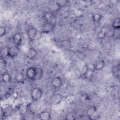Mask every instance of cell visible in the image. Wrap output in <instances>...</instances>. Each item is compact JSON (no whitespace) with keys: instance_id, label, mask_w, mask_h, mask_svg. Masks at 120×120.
<instances>
[{"instance_id":"7a4b0ae2","label":"cell","mask_w":120,"mask_h":120,"mask_svg":"<svg viewBox=\"0 0 120 120\" xmlns=\"http://www.w3.org/2000/svg\"><path fill=\"white\" fill-rule=\"evenodd\" d=\"M55 28L53 22H45L42 26L41 30L44 33H49L52 32Z\"/></svg>"},{"instance_id":"e0dca14e","label":"cell","mask_w":120,"mask_h":120,"mask_svg":"<svg viewBox=\"0 0 120 120\" xmlns=\"http://www.w3.org/2000/svg\"><path fill=\"white\" fill-rule=\"evenodd\" d=\"M43 70L42 69L39 68H36V75L35 80H40L43 75Z\"/></svg>"},{"instance_id":"2e32d148","label":"cell","mask_w":120,"mask_h":120,"mask_svg":"<svg viewBox=\"0 0 120 120\" xmlns=\"http://www.w3.org/2000/svg\"><path fill=\"white\" fill-rule=\"evenodd\" d=\"M120 65H116L113 66L112 68V72L113 74V75L115 76L117 78H119L120 76Z\"/></svg>"},{"instance_id":"7c38bea8","label":"cell","mask_w":120,"mask_h":120,"mask_svg":"<svg viewBox=\"0 0 120 120\" xmlns=\"http://www.w3.org/2000/svg\"><path fill=\"white\" fill-rule=\"evenodd\" d=\"M62 97L59 94L53 95L51 98V102L54 105H58L60 104L62 100Z\"/></svg>"},{"instance_id":"277c9868","label":"cell","mask_w":120,"mask_h":120,"mask_svg":"<svg viewBox=\"0 0 120 120\" xmlns=\"http://www.w3.org/2000/svg\"><path fill=\"white\" fill-rule=\"evenodd\" d=\"M38 33V30L34 27H31L27 31V38L30 41H33Z\"/></svg>"},{"instance_id":"44dd1931","label":"cell","mask_w":120,"mask_h":120,"mask_svg":"<svg viewBox=\"0 0 120 120\" xmlns=\"http://www.w3.org/2000/svg\"><path fill=\"white\" fill-rule=\"evenodd\" d=\"M101 18H102V15L98 13L94 14L92 15V20L95 22H99L101 19Z\"/></svg>"},{"instance_id":"ac0fdd59","label":"cell","mask_w":120,"mask_h":120,"mask_svg":"<svg viewBox=\"0 0 120 120\" xmlns=\"http://www.w3.org/2000/svg\"><path fill=\"white\" fill-rule=\"evenodd\" d=\"M15 80L18 83H23L24 80V77L22 73L17 74L15 77Z\"/></svg>"},{"instance_id":"52a82bcc","label":"cell","mask_w":120,"mask_h":120,"mask_svg":"<svg viewBox=\"0 0 120 120\" xmlns=\"http://www.w3.org/2000/svg\"><path fill=\"white\" fill-rule=\"evenodd\" d=\"M13 41L15 46L19 47L22 42V36L20 33H16L13 37Z\"/></svg>"},{"instance_id":"5bb4252c","label":"cell","mask_w":120,"mask_h":120,"mask_svg":"<svg viewBox=\"0 0 120 120\" xmlns=\"http://www.w3.org/2000/svg\"><path fill=\"white\" fill-rule=\"evenodd\" d=\"M1 80L5 83L10 82L11 81V76L8 72H4L1 74Z\"/></svg>"},{"instance_id":"d6986e66","label":"cell","mask_w":120,"mask_h":120,"mask_svg":"<svg viewBox=\"0 0 120 120\" xmlns=\"http://www.w3.org/2000/svg\"><path fill=\"white\" fill-rule=\"evenodd\" d=\"M112 27L114 30H119L120 28V19L117 18L114 19L112 24Z\"/></svg>"},{"instance_id":"cb8c5ba5","label":"cell","mask_w":120,"mask_h":120,"mask_svg":"<svg viewBox=\"0 0 120 120\" xmlns=\"http://www.w3.org/2000/svg\"><path fill=\"white\" fill-rule=\"evenodd\" d=\"M88 70V66H87V64H85L84 66L82 68L81 71V75H82L83 76L85 75V74L86 73V72H87Z\"/></svg>"},{"instance_id":"4fadbf2b","label":"cell","mask_w":120,"mask_h":120,"mask_svg":"<svg viewBox=\"0 0 120 120\" xmlns=\"http://www.w3.org/2000/svg\"><path fill=\"white\" fill-rule=\"evenodd\" d=\"M44 17L45 22H52V20L54 19V16L52 11L49 10L45 12L44 15Z\"/></svg>"},{"instance_id":"ffe728a7","label":"cell","mask_w":120,"mask_h":120,"mask_svg":"<svg viewBox=\"0 0 120 120\" xmlns=\"http://www.w3.org/2000/svg\"><path fill=\"white\" fill-rule=\"evenodd\" d=\"M107 29H106L105 28L102 29L98 33L97 35V37L99 39H103L105 38L106 35V32L107 31Z\"/></svg>"},{"instance_id":"603a6c76","label":"cell","mask_w":120,"mask_h":120,"mask_svg":"<svg viewBox=\"0 0 120 120\" xmlns=\"http://www.w3.org/2000/svg\"><path fill=\"white\" fill-rule=\"evenodd\" d=\"M114 32H115V30L113 29L112 28L107 29L106 32L105 37H107L108 38H113L114 36Z\"/></svg>"},{"instance_id":"9a60e30c","label":"cell","mask_w":120,"mask_h":120,"mask_svg":"<svg viewBox=\"0 0 120 120\" xmlns=\"http://www.w3.org/2000/svg\"><path fill=\"white\" fill-rule=\"evenodd\" d=\"M97 112V108L95 105L90 106L86 111V115L89 117H92Z\"/></svg>"},{"instance_id":"8992f818","label":"cell","mask_w":120,"mask_h":120,"mask_svg":"<svg viewBox=\"0 0 120 120\" xmlns=\"http://www.w3.org/2000/svg\"><path fill=\"white\" fill-rule=\"evenodd\" d=\"M51 84L53 88L59 89L62 86V80L60 77H54L51 81Z\"/></svg>"},{"instance_id":"5b68a950","label":"cell","mask_w":120,"mask_h":120,"mask_svg":"<svg viewBox=\"0 0 120 120\" xmlns=\"http://www.w3.org/2000/svg\"><path fill=\"white\" fill-rule=\"evenodd\" d=\"M36 68L30 67L26 71V75L28 79L31 80H35L36 75Z\"/></svg>"},{"instance_id":"9c48e42d","label":"cell","mask_w":120,"mask_h":120,"mask_svg":"<svg viewBox=\"0 0 120 120\" xmlns=\"http://www.w3.org/2000/svg\"><path fill=\"white\" fill-rule=\"evenodd\" d=\"M61 7L59 4L58 1H52L49 5L48 8L51 11H57L59 10Z\"/></svg>"},{"instance_id":"d4e9b609","label":"cell","mask_w":120,"mask_h":120,"mask_svg":"<svg viewBox=\"0 0 120 120\" xmlns=\"http://www.w3.org/2000/svg\"><path fill=\"white\" fill-rule=\"evenodd\" d=\"M7 30L6 28L3 26L0 27V37H2L6 34Z\"/></svg>"},{"instance_id":"3957f363","label":"cell","mask_w":120,"mask_h":120,"mask_svg":"<svg viewBox=\"0 0 120 120\" xmlns=\"http://www.w3.org/2000/svg\"><path fill=\"white\" fill-rule=\"evenodd\" d=\"M19 52V48L16 46L10 47L8 48L7 56L11 58H14L16 57Z\"/></svg>"},{"instance_id":"30bf717a","label":"cell","mask_w":120,"mask_h":120,"mask_svg":"<svg viewBox=\"0 0 120 120\" xmlns=\"http://www.w3.org/2000/svg\"><path fill=\"white\" fill-rule=\"evenodd\" d=\"M105 65V63L103 60H100L94 64V69L95 71H100L102 70Z\"/></svg>"},{"instance_id":"8fae6325","label":"cell","mask_w":120,"mask_h":120,"mask_svg":"<svg viewBox=\"0 0 120 120\" xmlns=\"http://www.w3.org/2000/svg\"><path fill=\"white\" fill-rule=\"evenodd\" d=\"M38 117L43 120H49L51 119L50 113L47 111H43L38 114Z\"/></svg>"},{"instance_id":"ba28073f","label":"cell","mask_w":120,"mask_h":120,"mask_svg":"<svg viewBox=\"0 0 120 120\" xmlns=\"http://www.w3.org/2000/svg\"><path fill=\"white\" fill-rule=\"evenodd\" d=\"M38 54L37 50L34 47L30 48L26 53L27 58L30 60L34 59Z\"/></svg>"},{"instance_id":"7402d4cb","label":"cell","mask_w":120,"mask_h":120,"mask_svg":"<svg viewBox=\"0 0 120 120\" xmlns=\"http://www.w3.org/2000/svg\"><path fill=\"white\" fill-rule=\"evenodd\" d=\"M94 71H95V70L94 69L88 68V70L87 72H86V73L85 74V75L83 76L87 79H90L92 77V76H93V75L94 74Z\"/></svg>"},{"instance_id":"6da1fadb","label":"cell","mask_w":120,"mask_h":120,"mask_svg":"<svg viewBox=\"0 0 120 120\" xmlns=\"http://www.w3.org/2000/svg\"><path fill=\"white\" fill-rule=\"evenodd\" d=\"M42 90L38 87L34 88L31 91L30 96L33 101L36 102L39 100L42 97Z\"/></svg>"}]
</instances>
